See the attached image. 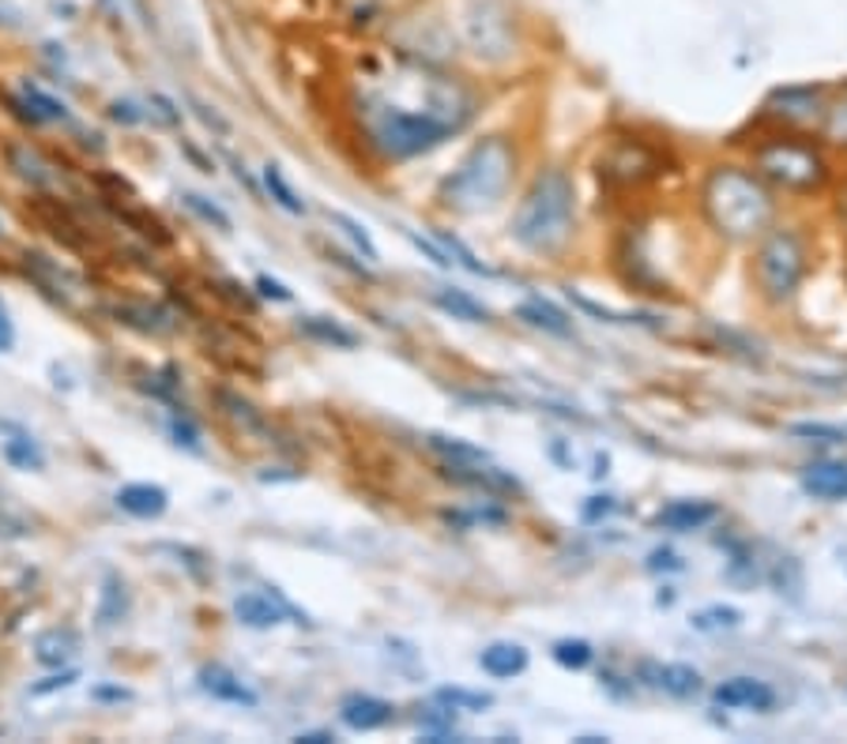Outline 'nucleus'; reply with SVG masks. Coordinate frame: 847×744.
Here are the masks:
<instances>
[{
	"mask_svg": "<svg viewBox=\"0 0 847 744\" xmlns=\"http://www.w3.org/2000/svg\"><path fill=\"white\" fill-rule=\"evenodd\" d=\"M572 219H577L572 178L565 170H543L512 215V237L528 253H558L572 237Z\"/></svg>",
	"mask_w": 847,
	"mask_h": 744,
	"instance_id": "obj_1",
	"label": "nucleus"
},
{
	"mask_svg": "<svg viewBox=\"0 0 847 744\" xmlns=\"http://www.w3.org/2000/svg\"><path fill=\"white\" fill-rule=\"evenodd\" d=\"M701 199L712 225L735 241L761 237L772 225V215H776V199H772L765 181L758 173L735 170V166L712 170V178L704 181Z\"/></svg>",
	"mask_w": 847,
	"mask_h": 744,
	"instance_id": "obj_2",
	"label": "nucleus"
},
{
	"mask_svg": "<svg viewBox=\"0 0 847 744\" xmlns=\"http://www.w3.org/2000/svg\"><path fill=\"white\" fill-rule=\"evenodd\" d=\"M512 170H517V150H512V144L501 136H489L483 144L471 147L460 158V166L441 181V199L452 211H463V215L486 211V207H494L505 196Z\"/></svg>",
	"mask_w": 847,
	"mask_h": 744,
	"instance_id": "obj_3",
	"label": "nucleus"
},
{
	"mask_svg": "<svg viewBox=\"0 0 847 744\" xmlns=\"http://www.w3.org/2000/svg\"><path fill=\"white\" fill-rule=\"evenodd\" d=\"M463 124V117L445 110H403V106H377L370 113V136L388 158H414L441 147Z\"/></svg>",
	"mask_w": 847,
	"mask_h": 744,
	"instance_id": "obj_4",
	"label": "nucleus"
},
{
	"mask_svg": "<svg viewBox=\"0 0 847 744\" xmlns=\"http://www.w3.org/2000/svg\"><path fill=\"white\" fill-rule=\"evenodd\" d=\"M758 170L765 181H772V185H779L787 192H813L825 185V178H828L825 158L818 155V147L802 144V139H791V136H776V139H769V144H761Z\"/></svg>",
	"mask_w": 847,
	"mask_h": 744,
	"instance_id": "obj_5",
	"label": "nucleus"
},
{
	"mask_svg": "<svg viewBox=\"0 0 847 744\" xmlns=\"http://www.w3.org/2000/svg\"><path fill=\"white\" fill-rule=\"evenodd\" d=\"M758 282L772 301H784L799 290L807 275V245L795 230H772L758 248Z\"/></svg>",
	"mask_w": 847,
	"mask_h": 744,
	"instance_id": "obj_6",
	"label": "nucleus"
},
{
	"mask_svg": "<svg viewBox=\"0 0 847 744\" xmlns=\"http://www.w3.org/2000/svg\"><path fill=\"white\" fill-rule=\"evenodd\" d=\"M234 617L245 624V629H276V624H282V621L310 624V617H305L302 609L290 606L276 587H264V595L261 590L238 595L234 598Z\"/></svg>",
	"mask_w": 847,
	"mask_h": 744,
	"instance_id": "obj_7",
	"label": "nucleus"
},
{
	"mask_svg": "<svg viewBox=\"0 0 847 744\" xmlns=\"http://www.w3.org/2000/svg\"><path fill=\"white\" fill-rule=\"evenodd\" d=\"M339 718H343L347 730L373 733V730H385V725L392 722L396 707L380 696H370V692H351V696L339 699Z\"/></svg>",
	"mask_w": 847,
	"mask_h": 744,
	"instance_id": "obj_8",
	"label": "nucleus"
},
{
	"mask_svg": "<svg viewBox=\"0 0 847 744\" xmlns=\"http://www.w3.org/2000/svg\"><path fill=\"white\" fill-rule=\"evenodd\" d=\"M712 699L727 710H772L776 707V692L758 676H727L724 684L712 688Z\"/></svg>",
	"mask_w": 847,
	"mask_h": 744,
	"instance_id": "obj_9",
	"label": "nucleus"
},
{
	"mask_svg": "<svg viewBox=\"0 0 847 744\" xmlns=\"http://www.w3.org/2000/svg\"><path fill=\"white\" fill-rule=\"evenodd\" d=\"M118 508L129 512L132 520H162L166 508H170V492L166 485H155V481H129L118 489Z\"/></svg>",
	"mask_w": 847,
	"mask_h": 744,
	"instance_id": "obj_10",
	"label": "nucleus"
},
{
	"mask_svg": "<svg viewBox=\"0 0 847 744\" xmlns=\"http://www.w3.org/2000/svg\"><path fill=\"white\" fill-rule=\"evenodd\" d=\"M201 688L207 692L211 699H222V704H238V707H256L261 696L238 676L234 670H227L222 662H211L201 670Z\"/></svg>",
	"mask_w": 847,
	"mask_h": 744,
	"instance_id": "obj_11",
	"label": "nucleus"
},
{
	"mask_svg": "<svg viewBox=\"0 0 847 744\" xmlns=\"http://www.w3.org/2000/svg\"><path fill=\"white\" fill-rule=\"evenodd\" d=\"M716 515H719V508L712 504V500H675V504H667L660 515H655V526H663V530H670V534H693V530H701V526H709Z\"/></svg>",
	"mask_w": 847,
	"mask_h": 744,
	"instance_id": "obj_12",
	"label": "nucleus"
},
{
	"mask_svg": "<svg viewBox=\"0 0 847 744\" xmlns=\"http://www.w3.org/2000/svg\"><path fill=\"white\" fill-rule=\"evenodd\" d=\"M426 444H429L434 455H441L445 471H483V466L494 463L486 448H475V444H468V440H460V437H441V432H429Z\"/></svg>",
	"mask_w": 847,
	"mask_h": 744,
	"instance_id": "obj_13",
	"label": "nucleus"
},
{
	"mask_svg": "<svg viewBox=\"0 0 847 744\" xmlns=\"http://www.w3.org/2000/svg\"><path fill=\"white\" fill-rule=\"evenodd\" d=\"M769 113L784 117V121H813L825 113V106H821L818 87H787L769 98Z\"/></svg>",
	"mask_w": 847,
	"mask_h": 744,
	"instance_id": "obj_14",
	"label": "nucleus"
},
{
	"mask_svg": "<svg viewBox=\"0 0 847 744\" xmlns=\"http://www.w3.org/2000/svg\"><path fill=\"white\" fill-rule=\"evenodd\" d=\"M644 676H652L648 684H655L660 692L675 699H689L701 692V673L686 662H667V666H644Z\"/></svg>",
	"mask_w": 847,
	"mask_h": 744,
	"instance_id": "obj_15",
	"label": "nucleus"
},
{
	"mask_svg": "<svg viewBox=\"0 0 847 744\" xmlns=\"http://www.w3.org/2000/svg\"><path fill=\"white\" fill-rule=\"evenodd\" d=\"M479 666H483V673L497 676V681H509V676H520L528 670V650L520 643L497 639L479 655Z\"/></svg>",
	"mask_w": 847,
	"mask_h": 744,
	"instance_id": "obj_16",
	"label": "nucleus"
},
{
	"mask_svg": "<svg viewBox=\"0 0 847 744\" xmlns=\"http://www.w3.org/2000/svg\"><path fill=\"white\" fill-rule=\"evenodd\" d=\"M802 489L818 500H847V463H813L802 471Z\"/></svg>",
	"mask_w": 847,
	"mask_h": 744,
	"instance_id": "obj_17",
	"label": "nucleus"
},
{
	"mask_svg": "<svg viewBox=\"0 0 847 744\" xmlns=\"http://www.w3.org/2000/svg\"><path fill=\"white\" fill-rule=\"evenodd\" d=\"M80 655V635L72 629H49L35 639V658L41 666H69Z\"/></svg>",
	"mask_w": 847,
	"mask_h": 744,
	"instance_id": "obj_18",
	"label": "nucleus"
},
{
	"mask_svg": "<svg viewBox=\"0 0 847 744\" xmlns=\"http://www.w3.org/2000/svg\"><path fill=\"white\" fill-rule=\"evenodd\" d=\"M517 316H520V320H524V324H531V328L546 331V336H561V339H569V336H572L569 316H565L558 305H550V301H543V297H528L524 305L517 308Z\"/></svg>",
	"mask_w": 847,
	"mask_h": 744,
	"instance_id": "obj_19",
	"label": "nucleus"
},
{
	"mask_svg": "<svg viewBox=\"0 0 847 744\" xmlns=\"http://www.w3.org/2000/svg\"><path fill=\"white\" fill-rule=\"evenodd\" d=\"M434 305L448 313L452 320H468V324H489V308L483 301H475L468 290H456V286H441L434 290Z\"/></svg>",
	"mask_w": 847,
	"mask_h": 744,
	"instance_id": "obj_20",
	"label": "nucleus"
},
{
	"mask_svg": "<svg viewBox=\"0 0 847 744\" xmlns=\"http://www.w3.org/2000/svg\"><path fill=\"white\" fill-rule=\"evenodd\" d=\"M298 331L310 336L313 342H324V346H336V350L359 346V336L351 328H343L339 320H328V316H298Z\"/></svg>",
	"mask_w": 847,
	"mask_h": 744,
	"instance_id": "obj_21",
	"label": "nucleus"
},
{
	"mask_svg": "<svg viewBox=\"0 0 847 744\" xmlns=\"http://www.w3.org/2000/svg\"><path fill=\"white\" fill-rule=\"evenodd\" d=\"M129 613V587L118 572H106L102 580V601H98V629H113Z\"/></svg>",
	"mask_w": 847,
	"mask_h": 744,
	"instance_id": "obj_22",
	"label": "nucleus"
},
{
	"mask_svg": "<svg viewBox=\"0 0 847 744\" xmlns=\"http://www.w3.org/2000/svg\"><path fill=\"white\" fill-rule=\"evenodd\" d=\"M4 459L15 471H46V451L27 432H15L12 440H4Z\"/></svg>",
	"mask_w": 847,
	"mask_h": 744,
	"instance_id": "obj_23",
	"label": "nucleus"
},
{
	"mask_svg": "<svg viewBox=\"0 0 847 744\" xmlns=\"http://www.w3.org/2000/svg\"><path fill=\"white\" fill-rule=\"evenodd\" d=\"M264 188L271 192V199H276V204H279L287 215H305V199L298 196L294 188H290V181L282 178L279 166H271V162L264 166Z\"/></svg>",
	"mask_w": 847,
	"mask_h": 744,
	"instance_id": "obj_24",
	"label": "nucleus"
},
{
	"mask_svg": "<svg viewBox=\"0 0 847 744\" xmlns=\"http://www.w3.org/2000/svg\"><path fill=\"white\" fill-rule=\"evenodd\" d=\"M328 222L331 225H339V233H343L347 241H351L354 248L365 256L370 264H377L380 260V253H377V245H373V237H370V230L359 222V219H351V215H343V211H328Z\"/></svg>",
	"mask_w": 847,
	"mask_h": 744,
	"instance_id": "obj_25",
	"label": "nucleus"
},
{
	"mask_svg": "<svg viewBox=\"0 0 847 744\" xmlns=\"http://www.w3.org/2000/svg\"><path fill=\"white\" fill-rule=\"evenodd\" d=\"M23 102L31 106V121H64L69 117V106L57 102L53 95H46L41 87H35V83H23Z\"/></svg>",
	"mask_w": 847,
	"mask_h": 744,
	"instance_id": "obj_26",
	"label": "nucleus"
},
{
	"mask_svg": "<svg viewBox=\"0 0 847 744\" xmlns=\"http://www.w3.org/2000/svg\"><path fill=\"white\" fill-rule=\"evenodd\" d=\"M181 204H185L189 211H193L201 222L215 225V230H219V233H230V230H234V222H230V215L222 211L219 204H211V199H207V196H201V192H181Z\"/></svg>",
	"mask_w": 847,
	"mask_h": 744,
	"instance_id": "obj_27",
	"label": "nucleus"
},
{
	"mask_svg": "<svg viewBox=\"0 0 847 744\" xmlns=\"http://www.w3.org/2000/svg\"><path fill=\"white\" fill-rule=\"evenodd\" d=\"M742 624V609L735 606H709L701 613H693V629L697 632H730Z\"/></svg>",
	"mask_w": 847,
	"mask_h": 744,
	"instance_id": "obj_28",
	"label": "nucleus"
},
{
	"mask_svg": "<svg viewBox=\"0 0 847 744\" xmlns=\"http://www.w3.org/2000/svg\"><path fill=\"white\" fill-rule=\"evenodd\" d=\"M550 655H554V662L565 666V670H588L592 658H595V650L588 639H558Z\"/></svg>",
	"mask_w": 847,
	"mask_h": 744,
	"instance_id": "obj_29",
	"label": "nucleus"
},
{
	"mask_svg": "<svg viewBox=\"0 0 847 744\" xmlns=\"http://www.w3.org/2000/svg\"><path fill=\"white\" fill-rule=\"evenodd\" d=\"M434 241H437V245L445 248V256H448V260H452V264H460L463 271H471V275H486V271H489V267H486V264H479V260H475V253H471V248L463 245L460 237H452V233H445V230H434Z\"/></svg>",
	"mask_w": 847,
	"mask_h": 744,
	"instance_id": "obj_30",
	"label": "nucleus"
},
{
	"mask_svg": "<svg viewBox=\"0 0 847 744\" xmlns=\"http://www.w3.org/2000/svg\"><path fill=\"white\" fill-rule=\"evenodd\" d=\"M434 699L445 707H452V710H483V707L494 704L486 692H468V688H437Z\"/></svg>",
	"mask_w": 847,
	"mask_h": 744,
	"instance_id": "obj_31",
	"label": "nucleus"
},
{
	"mask_svg": "<svg viewBox=\"0 0 847 744\" xmlns=\"http://www.w3.org/2000/svg\"><path fill=\"white\" fill-rule=\"evenodd\" d=\"M821 132H825V139L847 147V98H840L836 106H825V113H821Z\"/></svg>",
	"mask_w": 847,
	"mask_h": 744,
	"instance_id": "obj_32",
	"label": "nucleus"
},
{
	"mask_svg": "<svg viewBox=\"0 0 847 744\" xmlns=\"http://www.w3.org/2000/svg\"><path fill=\"white\" fill-rule=\"evenodd\" d=\"M791 437L821 440V444H844L847 432L836 429V425H821V422H795V425H791Z\"/></svg>",
	"mask_w": 847,
	"mask_h": 744,
	"instance_id": "obj_33",
	"label": "nucleus"
},
{
	"mask_svg": "<svg viewBox=\"0 0 847 744\" xmlns=\"http://www.w3.org/2000/svg\"><path fill=\"white\" fill-rule=\"evenodd\" d=\"M12 162L20 166V173H23V178H27V181H35V185H46V181H49L46 166H41L38 158L31 155L27 147H12Z\"/></svg>",
	"mask_w": 847,
	"mask_h": 744,
	"instance_id": "obj_34",
	"label": "nucleus"
},
{
	"mask_svg": "<svg viewBox=\"0 0 847 744\" xmlns=\"http://www.w3.org/2000/svg\"><path fill=\"white\" fill-rule=\"evenodd\" d=\"M80 681V670H72V666H64L61 673H53V676H46V681H38V684H31V696H49V692H64V688H72V684Z\"/></svg>",
	"mask_w": 847,
	"mask_h": 744,
	"instance_id": "obj_35",
	"label": "nucleus"
},
{
	"mask_svg": "<svg viewBox=\"0 0 847 744\" xmlns=\"http://www.w3.org/2000/svg\"><path fill=\"white\" fill-rule=\"evenodd\" d=\"M170 437H173V444H181V448H189V451H201V429H196L189 417H173V422H170Z\"/></svg>",
	"mask_w": 847,
	"mask_h": 744,
	"instance_id": "obj_36",
	"label": "nucleus"
},
{
	"mask_svg": "<svg viewBox=\"0 0 847 744\" xmlns=\"http://www.w3.org/2000/svg\"><path fill=\"white\" fill-rule=\"evenodd\" d=\"M90 699H95V704H132L136 692L121 688V684H95V688H90Z\"/></svg>",
	"mask_w": 847,
	"mask_h": 744,
	"instance_id": "obj_37",
	"label": "nucleus"
},
{
	"mask_svg": "<svg viewBox=\"0 0 847 744\" xmlns=\"http://www.w3.org/2000/svg\"><path fill=\"white\" fill-rule=\"evenodd\" d=\"M256 290H261V297H271V301H290V297H294L279 279H271V275H256Z\"/></svg>",
	"mask_w": 847,
	"mask_h": 744,
	"instance_id": "obj_38",
	"label": "nucleus"
},
{
	"mask_svg": "<svg viewBox=\"0 0 847 744\" xmlns=\"http://www.w3.org/2000/svg\"><path fill=\"white\" fill-rule=\"evenodd\" d=\"M12 346H15V324H12L8 305L0 301V354H12Z\"/></svg>",
	"mask_w": 847,
	"mask_h": 744,
	"instance_id": "obj_39",
	"label": "nucleus"
},
{
	"mask_svg": "<svg viewBox=\"0 0 847 744\" xmlns=\"http://www.w3.org/2000/svg\"><path fill=\"white\" fill-rule=\"evenodd\" d=\"M648 568H652V572H660V568H667V572H678V568H682V560L670 553V549H655V553L648 557Z\"/></svg>",
	"mask_w": 847,
	"mask_h": 744,
	"instance_id": "obj_40",
	"label": "nucleus"
},
{
	"mask_svg": "<svg viewBox=\"0 0 847 744\" xmlns=\"http://www.w3.org/2000/svg\"><path fill=\"white\" fill-rule=\"evenodd\" d=\"M595 504H584V520H600V515L614 512V497H592Z\"/></svg>",
	"mask_w": 847,
	"mask_h": 744,
	"instance_id": "obj_41",
	"label": "nucleus"
},
{
	"mask_svg": "<svg viewBox=\"0 0 847 744\" xmlns=\"http://www.w3.org/2000/svg\"><path fill=\"white\" fill-rule=\"evenodd\" d=\"M113 117L124 121V124H136L140 121V113H136V106H132V102H113Z\"/></svg>",
	"mask_w": 847,
	"mask_h": 744,
	"instance_id": "obj_42",
	"label": "nucleus"
},
{
	"mask_svg": "<svg viewBox=\"0 0 847 744\" xmlns=\"http://www.w3.org/2000/svg\"><path fill=\"white\" fill-rule=\"evenodd\" d=\"M294 741L298 744H331L336 737H331V733H324V730H317V733H298Z\"/></svg>",
	"mask_w": 847,
	"mask_h": 744,
	"instance_id": "obj_43",
	"label": "nucleus"
},
{
	"mask_svg": "<svg viewBox=\"0 0 847 744\" xmlns=\"http://www.w3.org/2000/svg\"><path fill=\"white\" fill-rule=\"evenodd\" d=\"M0 237H4V219H0Z\"/></svg>",
	"mask_w": 847,
	"mask_h": 744,
	"instance_id": "obj_44",
	"label": "nucleus"
}]
</instances>
